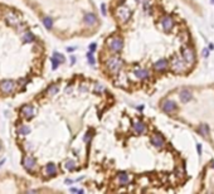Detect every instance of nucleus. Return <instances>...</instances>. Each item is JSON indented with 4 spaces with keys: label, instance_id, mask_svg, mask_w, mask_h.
<instances>
[{
    "label": "nucleus",
    "instance_id": "obj_29",
    "mask_svg": "<svg viewBox=\"0 0 214 194\" xmlns=\"http://www.w3.org/2000/svg\"><path fill=\"white\" fill-rule=\"evenodd\" d=\"M96 48H97V45H96V43H92V44H90V50H91L92 53H93L95 50H96Z\"/></svg>",
    "mask_w": 214,
    "mask_h": 194
},
{
    "label": "nucleus",
    "instance_id": "obj_21",
    "mask_svg": "<svg viewBox=\"0 0 214 194\" xmlns=\"http://www.w3.org/2000/svg\"><path fill=\"white\" fill-rule=\"evenodd\" d=\"M16 132H18L19 135H22V136H25V135L30 134V127L27 126V125H22V126H19V127H18Z\"/></svg>",
    "mask_w": 214,
    "mask_h": 194
},
{
    "label": "nucleus",
    "instance_id": "obj_3",
    "mask_svg": "<svg viewBox=\"0 0 214 194\" xmlns=\"http://www.w3.org/2000/svg\"><path fill=\"white\" fill-rule=\"evenodd\" d=\"M107 47L110 48L111 50H113V52H120L121 49H122V47H124V42H122V39H121L120 37H117V35H115V37H110L107 39Z\"/></svg>",
    "mask_w": 214,
    "mask_h": 194
},
{
    "label": "nucleus",
    "instance_id": "obj_38",
    "mask_svg": "<svg viewBox=\"0 0 214 194\" xmlns=\"http://www.w3.org/2000/svg\"><path fill=\"white\" fill-rule=\"evenodd\" d=\"M210 1H212V3H213V4H214V0H210Z\"/></svg>",
    "mask_w": 214,
    "mask_h": 194
},
{
    "label": "nucleus",
    "instance_id": "obj_16",
    "mask_svg": "<svg viewBox=\"0 0 214 194\" xmlns=\"http://www.w3.org/2000/svg\"><path fill=\"white\" fill-rule=\"evenodd\" d=\"M161 25H162V29L165 32H170L171 29L174 28V20H173V18L169 16V15L164 16L162 20H161Z\"/></svg>",
    "mask_w": 214,
    "mask_h": 194
},
{
    "label": "nucleus",
    "instance_id": "obj_14",
    "mask_svg": "<svg viewBox=\"0 0 214 194\" xmlns=\"http://www.w3.org/2000/svg\"><path fill=\"white\" fill-rule=\"evenodd\" d=\"M20 112H22V115L25 117L27 120H30L33 116H34V107L32 106V105H24V106L20 108Z\"/></svg>",
    "mask_w": 214,
    "mask_h": 194
},
{
    "label": "nucleus",
    "instance_id": "obj_9",
    "mask_svg": "<svg viewBox=\"0 0 214 194\" xmlns=\"http://www.w3.org/2000/svg\"><path fill=\"white\" fill-rule=\"evenodd\" d=\"M161 110L164 112H166V113H173V112H175L176 110H178V106H176V103L174 102V101L166 100V101H164V102L161 103Z\"/></svg>",
    "mask_w": 214,
    "mask_h": 194
},
{
    "label": "nucleus",
    "instance_id": "obj_33",
    "mask_svg": "<svg viewBox=\"0 0 214 194\" xmlns=\"http://www.w3.org/2000/svg\"><path fill=\"white\" fill-rule=\"evenodd\" d=\"M203 56H204V57H208V56H209V50H208V49H204V50H203Z\"/></svg>",
    "mask_w": 214,
    "mask_h": 194
},
{
    "label": "nucleus",
    "instance_id": "obj_27",
    "mask_svg": "<svg viewBox=\"0 0 214 194\" xmlns=\"http://www.w3.org/2000/svg\"><path fill=\"white\" fill-rule=\"evenodd\" d=\"M87 59H88V63H90V64H92V66L96 63L95 57H93V54H92V52H88L87 53Z\"/></svg>",
    "mask_w": 214,
    "mask_h": 194
},
{
    "label": "nucleus",
    "instance_id": "obj_5",
    "mask_svg": "<svg viewBox=\"0 0 214 194\" xmlns=\"http://www.w3.org/2000/svg\"><path fill=\"white\" fill-rule=\"evenodd\" d=\"M15 88H16V83L14 81H11V79H4L0 83V91L5 95L13 93L15 91Z\"/></svg>",
    "mask_w": 214,
    "mask_h": 194
},
{
    "label": "nucleus",
    "instance_id": "obj_2",
    "mask_svg": "<svg viewBox=\"0 0 214 194\" xmlns=\"http://www.w3.org/2000/svg\"><path fill=\"white\" fill-rule=\"evenodd\" d=\"M105 66H106L107 71L111 74H116V73L120 72L121 68H122L124 62H122V59H120L119 57H110L106 62H105Z\"/></svg>",
    "mask_w": 214,
    "mask_h": 194
},
{
    "label": "nucleus",
    "instance_id": "obj_37",
    "mask_svg": "<svg viewBox=\"0 0 214 194\" xmlns=\"http://www.w3.org/2000/svg\"><path fill=\"white\" fill-rule=\"evenodd\" d=\"M66 183H67V184H71V183H73V180H71V179H67V180H66Z\"/></svg>",
    "mask_w": 214,
    "mask_h": 194
},
{
    "label": "nucleus",
    "instance_id": "obj_31",
    "mask_svg": "<svg viewBox=\"0 0 214 194\" xmlns=\"http://www.w3.org/2000/svg\"><path fill=\"white\" fill-rule=\"evenodd\" d=\"M105 88H103V86H101V85H96V91H103Z\"/></svg>",
    "mask_w": 214,
    "mask_h": 194
},
{
    "label": "nucleus",
    "instance_id": "obj_13",
    "mask_svg": "<svg viewBox=\"0 0 214 194\" xmlns=\"http://www.w3.org/2000/svg\"><path fill=\"white\" fill-rule=\"evenodd\" d=\"M43 173H44V176H47V178H52V176L57 175V165L53 163H48L43 168Z\"/></svg>",
    "mask_w": 214,
    "mask_h": 194
},
{
    "label": "nucleus",
    "instance_id": "obj_4",
    "mask_svg": "<svg viewBox=\"0 0 214 194\" xmlns=\"http://www.w3.org/2000/svg\"><path fill=\"white\" fill-rule=\"evenodd\" d=\"M116 16L121 23H126L131 18V10L126 6H119L116 9Z\"/></svg>",
    "mask_w": 214,
    "mask_h": 194
},
{
    "label": "nucleus",
    "instance_id": "obj_24",
    "mask_svg": "<svg viewBox=\"0 0 214 194\" xmlns=\"http://www.w3.org/2000/svg\"><path fill=\"white\" fill-rule=\"evenodd\" d=\"M58 91H59V86H58V85H50V86L47 88V93H48L49 96L57 95Z\"/></svg>",
    "mask_w": 214,
    "mask_h": 194
},
{
    "label": "nucleus",
    "instance_id": "obj_11",
    "mask_svg": "<svg viewBox=\"0 0 214 194\" xmlns=\"http://www.w3.org/2000/svg\"><path fill=\"white\" fill-rule=\"evenodd\" d=\"M83 20H85L87 27H96L98 24V19L93 13H86L85 16H83Z\"/></svg>",
    "mask_w": 214,
    "mask_h": 194
},
{
    "label": "nucleus",
    "instance_id": "obj_26",
    "mask_svg": "<svg viewBox=\"0 0 214 194\" xmlns=\"http://www.w3.org/2000/svg\"><path fill=\"white\" fill-rule=\"evenodd\" d=\"M50 62H52V69H57L58 67H59V64H62V62L58 59V58L53 57V56H52V58H50Z\"/></svg>",
    "mask_w": 214,
    "mask_h": 194
},
{
    "label": "nucleus",
    "instance_id": "obj_23",
    "mask_svg": "<svg viewBox=\"0 0 214 194\" xmlns=\"http://www.w3.org/2000/svg\"><path fill=\"white\" fill-rule=\"evenodd\" d=\"M43 25L48 29V30H50V29L53 28V19L50 18V16H44L43 18Z\"/></svg>",
    "mask_w": 214,
    "mask_h": 194
},
{
    "label": "nucleus",
    "instance_id": "obj_15",
    "mask_svg": "<svg viewBox=\"0 0 214 194\" xmlns=\"http://www.w3.org/2000/svg\"><path fill=\"white\" fill-rule=\"evenodd\" d=\"M132 129H133V131H135L137 135H142V134H145L146 131H148V127H146V124L144 121H135L133 122V126H132Z\"/></svg>",
    "mask_w": 214,
    "mask_h": 194
},
{
    "label": "nucleus",
    "instance_id": "obj_10",
    "mask_svg": "<svg viewBox=\"0 0 214 194\" xmlns=\"http://www.w3.org/2000/svg\"><path fill=\"white\" fill-rule=\"evenodd\" d=\"M4 19L6 20V23H9L10 25H14V27H16V25L20 23L19 16L13 11H6L5 14H4Z\"/></svg>",
    "mask_w": 214,
    "mask_h": 194
},
{
    "label": "nucleus",
    "instance_id": "obj_25",
    "mask_svg": "<svg viewBox=\"0 0 214 194\" xmlns=\"http://www.w3.org/2000/svg\"><path fill=\"white\" fill-rule=\"evenodd\" d=\"M198 131L200 135H203V136H207V135L209 134V127L207 124H200L199 127H198Z\"/></svg>",
    "mask_w": 214,
    "mask_h": 194
},
{
    "label": "nucleus",
    "instance_id": "obj_18",
    "mask_svg": "<svg viewBox=\"0 0 214 194\" xmlns=\"http://www.w3.org/2000/svg\"><path fill=\"white\" fill-rule=\"evenodd\" d=\"M179 98H180V101H182L183 103H188L189 101L193 98L191 91L186 90V88H185V90H182V91H180V93H179Z\"/></svg>",
    "mask_w": 214,
    "mask_h": 194
},
{
    "label": "nucleus",
    "instance_id": "obj_8",
    "mask_svg": "<svg viewBox=\"0 0 214 194\" xmlns=\"http://www.w3.org/2000/svg\"><path fill=\"white\" fill-rule=\"evenodd\" d=\"M130 182H131V176H130L129 173H126V171L119 173V174L116 175V178H115V183L117 185H122V187H125V185H129Z\"/></svg>",
    "mask_w": 214,
    "mask_h": 194
},
{
    "label": "nucleus",
    "instance_id": "obj_36",
    "mask_svg": "<svg viewBox=\"0 0 214 194\" xmlns=\"http://www.w3.org/2000/svg\"><path fill=\"white\" fill-rule=\"evenodd\" d=\"M71 62H72V64L76 62V57H71Z\"/></svg>",
    "mask_w": 214,
    "mask_h": 194
},
{
    "label": "nucleus",
    "instance_id": "obj_30",
    "mask_svg": "<svg viewBox=\"0 0 214 194\" xmlns=\"http://www.w3.org/2000/svg\"><path fill=\"white\" fill-rule=\"evenodd\" d=\"M101 11H102L103 15L107 14V13H106V5H105V4H102V5H101Z\"/></svg>",
    "mask_w": 214,
    "mask_h": 194
},
{
    "label": "nucleus",
    "instance_id": "obj_17",
    "mask_svg": "<svg viewBox=\"0 0 214 194\" xmlns=\"http://www.w3.org/2000/svg\"><path fill=\"white\" fill-rule=\"evenodd\" d=\"M133 76L138 79H148L150 77V72L146 68H135L133 69Z\"/></svg>",
    "mask_w": 214,
    "mask_h": 194
},
{
    "label": "nucleus",
    "instance_id": "obj_6",
    "mask_svg": "<svg viewBox=\"0 0 214 194\" xmlns=\"http://www.w3.org/2000/svg\"><path fill=\"white\" fill-rule=\"evenodd\" d=\"M22 164H23V168L27 171H34L37 168V160L33 156H29V155H25L23 158Z\"/></svg>",
    "mask_w": 214,
    "mask_h": 194
},
{
    "label": "nucleus",
    "instance_id": "obj_40",
    "mask_svg": "<svg viewBox=\"0 0 214 194\" xmlns=\"http://www.w3.org/2000/svg\"><path fill=\"white\" fill-rule=\"evenodd\" d=\"M213 168H214V161H213Z\"/></svg>",
    "mask_w": 214,
    "mask_h": 194
},
{
    "label": "nucleus",
    "instance_id": "obj_1",
    "mask_svg": "<svg viewBox=\"0 0 214 194\" xmlns=\"http://www.w3.org/2000/svg\"><path fill=\"white\" fill-rule=\"evenodd\" d=\"M169 63H170L171 71L175 73H184V72H186L189 69V67H190V64H188V63L183 59V57H179V56H176V54L171 58V61Z\"/></svg>",
    "mask_w": 214,
    "mask_h": 194
},
{
    "label": "nucleus",
    "instance_id": "obj_22",
    "mask_svg": "<svg viewBox=\"0 0 214 194\" xmlns=\"http://www.w3.org/2000/svg\"><path fill=\"white\" fill-rule=\"evenodd\" d=\"M34 39H35L34 34H33L32 32H25L23 34V42H24V43H32Z\"/></svg>",
    "mask_w": 214,
    "mask_h": 194
},
{
    "label": "nucleus",
    "instance_id": "obj_28",
    "mask_svg": "<svg viewBox=\"0 0 214 194\" xmlns=\"http://www.w3.org/2000/svg\"><path fill=\"white\" fill-rule=\"evenodd\" d=\"M53 57H56V58H58L62 63H64L66 62V57L63 56V54H61V53H58V52H54L53 53Z\"/></svg>",
    "mask_w": 214,
    "mask_h": 194
},
{
    "label": "nucleus",
    "instance_id": "obj_35",
    "mask_svg": "<svg viewBox=\"0 0 214 194\" xmlns=\"http://www.w3.org/2000/svg\"><path fill=\"white\" fill-rule=\"evenodd\" d=\"M67 50H68V52H73V50H76V47H68Z\"/></svg>",
    "mask_w": 214,
    "mask_h": 194
},
{
    "label": "nucleus",
    "instance_id": "obj_12",
    "mask_svg": "<svg viewBox=\"0 0 214 194\" xmlns=\"http://www.w3.org/2000/svg\"><path fill=\"white\" fill-rule=\"evenodd\" d=\"M151 144H153L155 147H157V149H161V147L165 146V139H164L160 134L156 132L151 136Z\"/></svg>",
    "mask_w": 214,
    "mask_h": 194
},
{
    "label": "nucleus",
    "instance_id": "obj_34",
    "mask_svg": "<svg viewBox=\"0 0 214 194\" xmlns=\"http://www.w3.org/2000/svg\"><path fill=\"white\" fill-rule=\"evenodd\" d=\"M196 149H198V153H199V154H201V145H200V144L196 145Z\"/></svg>",
    "mask_w": 214,
    "mask_h": 194
},
{
    "label": "nucleus",
    "instance_id": "obj_20",
    "mask_svg": "<svg viewBox=\"0 0 214 194\" xmlns=\"http://www.w3.org/2000/svg\"><path fill=\"white\" fill-rule=\"evenodd\" d=\"M64 168H66V169L68 170V171H74L76 169H77V163H76L74 160L69 159V160H67V161H66Z\"/></svg>",
    "mask_w": 214,
    "mask_h": 194
},
{
    "label": "nucleus",
    "instance_id": "obj_32",
    "mask_svg": "<svg viewBox=\"0 0 214 194\" xmlns=\"http://www.w3.org/2000/svg\"><path fill=\"white\" fill-rule=\"evenodd\" d=\"M136 1L137 3H141V4H145V5H146V4H149L150 0H136Z\"/></svg>",
    "mask_w": 214,
    "mask_h": 194
},
{
    "label": "nucleus",
    "instance_id": "obj_7",
    "mask_svg": "<svg viewBox=\"0 0 214 194\" xmlns=\"http://www.w3.org/2000/svg\"><path fill=\"white\" fill-rule=\"evenodd\" d=\"M182 57H183V59L188 64H190V66H193V63L195 62V54H194V52H193V49L189 48V47L183 48Z\"/></svg>",
    "mask_w": 214,
    "mask_h": 194
},
{
    "label": "nucleus",
    "instance_id": "obj_39",
    "mask_svg": "<svg viewBox=\"0 0 214 194\" xmlns=\"http://www.w3.org/2000/svg\"><path fill=\"white\" fill-rule=\"evenodd\" d=\"M0 150H1V145H0Z\"/></svg>",
    "mask_w": 214,
    "mask_h": 194
},
{
    "label": "nucleus",
    "instance_id": "obj_19",
    "mask_svg": "<svg viewBox=\"0 0 214 194\" xmlns=\"http://www.w3.org/2000/svg\"><path fill=\"white\" fill-rule=\"evenodd\" d=\"M167 66H169V61L165 59V58H161V59H159L157 62L154 63V68L156 71H159V72L165 71L167 68Z\"/></svg>",
    "mask_w": 214,
    "mask_h": 194
}]
</instances>
